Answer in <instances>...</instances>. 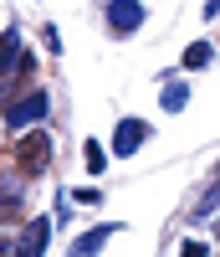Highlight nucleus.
<instances>
[{"label":"nucleus","instance_id":"3","mask_svg":"<svg viewBox=\"0 0 220 257\" xmlns=\"http://www.w3.org/2000/svg\"><path fill=\"white\" fill-rule=\"evenodd\" d=\"M148 139V123L144 118H118V128H113V144H108V149H113V155L118 160H128V155H134V149Z\"/></svg>","mask_w":220,"mask_h":257},{"label":"nucleus","instance_id":"6","mask_svg":"<svg viewBox=\"0 0 220 257\" xmlns=\"http://www.w3.org/2000/svg\"><path fill=\"white\" fill-rule=\"evenodd\" d=\"M113 231H118L113 221H102V226H92V231H82V237L72 242V257H98V252H102V242L113 237Z\"/></svg>","mask_w":220,"mask_h":257},{"label":"nucleus","instance_id":"7","mask_svg":"<svg viewBox=\"0 0 220 257\" xmlns=\"http://www.w3.org/2000/svg\"><path fill=\"white\" fill-rule=\"evenodd\" d=\"M159 103H164V113H180L184 103H190V82L184 77H169L164 88H159Z\"/></svg>","mask_w":220,"mask_h":257},{"label":"nucleus","instance_id":"8","mask_svg":"<svg viewBox=\"0 0 220 257\" xmlns=\"http://www.w3.org/2000/svg\"><path fill=\"white\" fill-rule=\"evenodd\" d=\"M210 62H215L210 41H190V47H184V72H200V67H210Z\"/></svg>","mask_w":220,"mask_h":257},{"label":"nucleus","instance_id":"5","mask_svg":"<svg viewBox=\"0 0 220 257\" xmlns=\"http://www.w3.org/2000/svg\"><path fill=\"white\" fill-rule=\"evenodd\" d=\"M46 247H52V221H46V216H36L26 231H20V247H16L10 257H41Z\"/></svg>","mask_w":220,"mask_h":257},{"label":"nucleus","instance_id":"12","mask_svg":"<svg viewBox=\"0 0 220 257\" xmlns=\"http://www.w3.org/2000/svg\"><path fill=\"white\" fill-rule=\"evenodd\" d=\"M180 257H210V247H205V242H184Z\"/></svg>","mask_w":220,"mask_h":257},{"label":"nucleus","instance_id":"2","mask_svg":"<svg viewBox=\"0 0 220 257\" xmlns=\"http://www.w3.org/2000/svg\"><path fill=\"white\" fill-rule=\"evenodd\" d=\"M16 165H20V175H41V170L52 165V139H46V134L16 139Z\"/></svg>","mask_w":220,"mask_h":257},{"label":"nucleus","instance_id":"9","mask_svg":"<svg viewBox=\"0 0 220 257\" xmlns=\"http://www.w3.org/2000/svg\"><path fill=\"white\" fill-rule=\"evenodd\" d=\"M87 170H92V175H102V170H108V149H102L98 139H87Z\"/></svg>","mask_w":220,"mask_h":257},{"label":"nucleus","instance_id":"4","mask_svg":"<svg viewBox=\"0 0 220 257\" xmlns=\"http://www.w3.org/2000/svg\"><path fill=\"white\" fill-rule=\"evenodd\" d=\"M108 26H113L118 36L138 31L144 26V6H138V0H108Z\"/></svg>","mask_w":220,"mask_h":257},{"label":"nucleus","instance_id":"11","mask_svg":"<svg viewBox=\"0 0 220 257\" xmlns=\"http://www.w3.org/2000/svg\"><path fill=\"white\" fill-rule=\"evenodd\" d=\"M215 201H220V190H210V196H205L200 206H194V221H205V216H210V211H215Z\"/></svg>","mask_w":220,"mask_h":257},{"label":"nucleus","instance_id":"13","mask_svg":"<svg viewBox=\"0 0 220 257\" xmlns=\"http://www.w3.org/2000/svg\"><path fill=\"white\" fill-rule=\"evenodd\" d=\"M215 237H220V226H215Z\"/></svg>","mask_w":220,"mask_h":257},{"label":"nucleus","instance_id":"10","mask_svg":"<svg viewBox=\"0 0 220 257\" xmlns=\"http://www.w3.org/2000/svg\"><path fill=\"white\" fill-rule=\"evenodd\" d=\"M67 201H82V206H102V190H92V185H87V190H72Z\"/></svg>","mask_w":220,"mask_h":257},{"label":"nucleus","instance_id":"1","mask_svg":"<svg viewBox=\"0 0 220 257\" xmlns=\"http://www.w3.org/2000/svg\"><path fill=\"white\" fill-rule=\"evenodd\" d=\"M46 108H52V98L41 93V88L16 93V98L6 103V128H10V134H26V128H36L41 118H46Z\"/></svg>","mask_w":220,"mask_h":257}]
</instances>
